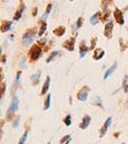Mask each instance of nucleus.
Listing matches in <instances>:
<instances>
[{
	"label": "nucleus",
	"instance_id": "33",
	"mask_svg": "<svg viewBox=\"0 0 128 144\" xmlns=\"http://www.w3.org/2000/svg\"><path fill=\"white\" fill-rule=\"evenodd\" d=\"M19 121H20V117L18 116V117L14 120V122L13 123V128H16V127H17V125L19 124Z\"/></svg>",
	"mask_w": 128,
	"mask_h": 144
},
{
	"label": "nucleus",
	"instance_id": "27",
	"mask_svg": "<svg viewBox=\"0 0 128 144\" xmlns=\"http://www.w3.org/2000/svg\"><path fill=\"white\" fill-rule=\"evenodd\" d=\"M71 138V135H69V134H67V135H65V136H63L61 139H60V141H59V143L60 144H64V143H66L69 139Z\"/></svg>",
	"mask_w": 128,
	"mask_h": 144
},
{
	"label": "nucleus",
	"instance_id": "38",
	"mask_svg": "<svg viewBox=\"0 0 128 144\" xmlns=\"http://www.w3.org/2000/svg\"><path fill=\"white\" fill-rule=\"evenodd\" d=\"M24 61H25V57H23L22 60L20 61V67H24Z\"/></svg>",
	"mask_w": 128,
	"mask_h": 144
},
{
	"label": "nucleus",
	"instance_id": "42",
	"mask_svg": "<svg viewBox=\"0 0 128 144\" xmlns=\"http://www.w3.org/2000/svg\"><path fill=\"white\" fill-rule=\"evenodd\" d=\"M70 142H71V138H70V139H69V140H68V141H67V142H66V143H65V144H69V143H70Z\"/></svg>",
	"mask_w": 128,
	"mask_h": 144
},
{
	"label": "nucleus",
	"instance_id": "29",
	"mask_svg": "<svg viewBox=\"0 0 128 144\" xmlns=\"http://www.w3.org/2000/svg\"><path fill=\"white\" fill-rule=\"evenodd\" d=\"M46 41H47V39H46L45 38H42L41 39H39V40L37 41V44H38L40 47H42V46H44V45L46 44Z\"/></svg>",
	"mask_w": 128,
	"mask_h": 144
},
{
	"label": "nucleus",
	"instance_id": "11",
	"mask_svg": "<svg viewBox=\"0 0 128 144\" xmlns=\"http://www.w3.org/2000/svg\"><path fill=\"white\" fill-rule=\"evenodd\" d=\"M111 123H112V117H108L107 119H106V121L104 122V125L102 126V128H101V130H100V136L102 137L105 134H106V132H107V130H108V128H109V126L111 125Z\"/></svg>",
	"mask_w": 128,
	"mask_h": 144
},
{
	"label": "nucleus",
	"instance_id": "32",
	"mask_svg": "<svg viewBox=\"0 0 128 144\" xmlns=\"http://www.w3.org/2000/svg\"><path fill=\"white\" fill-rule=\"evenodd\" d=\"M21 73H22L21 71H18V72H17V74H16V78H15V80H14V84H17V83L19 82V80H20V76H21Z\"/></svg>",
	"mask_w": 128,
	"mask_h": 144
},
{
	"label": "nucleus",
	"instance_id": "28",
	"mask_svg": "<svg viewBox=\"0 0 128 144\" xmlns=\"http://www.w3.org/2000/svg\"><path fill=\"white\" fill-rule=\"evenodd\" d=\"M110 14H111V12L110 11H107V12H105V14L103 15V17L101 18V20L102 21H106V20H108V18H109V16H110Z\"/></svg>",
	"mask_w": 128,
	"mask_h": 144
},
{
	"label": "nucleus",
	"instance_id": "21",
	"mask_svg": "<svg viewBox=\"0 0 128 144\" xmlns=\"http://www.w3.org/2000/svg\"><path fill=\"white\" fill-rule=\"evenodd\" d=\"M39 78H40V73H36L31 76V81L33 82L34 85H37L39 82Z\"/></svg>",
	"mask_w": 128,
	"mask_h": 144
},
{
	"label": "nucleus",
	"instance_id": "22",
	"mask_svg": "<svg viewBox=\"0 0 128 144\" xmlns=\"http://www.w3.org/2000/svg\"><path fill=\"white\" fill-rule=\"evenodd\" d=\"M92 104L95 105V106H98V107H100V108H103V106H102V101H101V99H100L99 96H96Z\"/></svg>",
	"mask_w": 128,
	"mask_h": 144
},
{
	"label": "nucleus",
	"instance_id": "45",
	"mask_svg": "<svg viewBox=\"0 0 128 144\" xmlns=\"http://www.w3.org/2000/svg\"><path fill=\"white\" fill-rule=\"evenodd\" d=\"M47 144H51V142H48V143H47Z\"/></svg>",
	"mask_w": 128,
	"mask_h": 144
},
{
	"label": "nucleus",
	"instance_id": "7",
	"mask_svg": "<svg viewBox=\"0 0 128 144\" xmlns=\"http://www.w3.org/2000/svg\"><path fill=\"white\" fill-rule=\"evenodd\" d=\"M114 17H115L116 21H117L119 24H120V25H122V24L124 23L122 12H121L119 8H116V9H115V11H114Z\"/></svg>",
	"mask_w": 128,
	"mask_h": 144
},
{
	"label": "nucleus",
	"instance_id": "30",
	"mask_svg": "<svg viewBox=\"0 0 128 144\" xmlns=\"http://www.w3.org/2000/svg\"><path fill=\"white\" fill-rule=\"evenodd\" d=\"M82 22H83V18L82 17H79V19H78V21H76V28H80L81 27V25H82Z\"/></svg>",
	"mask_w": 128,
	"mask_h": 144
},
{
	"label": "nucleus",
	"instance_id": "41",
	"mask_svg": "<svg viewBox=\"0 0 128 144\" xmlns=\"http://www.w3.org/2000/svg\"><path fill=\"white\" fill-rule=\"evenodd\" d=\"M1 53H2V48L0 47V57H1Z\"/></svg>",
	"mask_w": 128,
	"mask_h": 144
},
{
	"label": "nucleus",
	"instance_id": "44",
	"mask_svg": "<svg viewBox=\"0 0 128 144\" xmlns=\"http://www.w3.org/2000/svg\"><path fill=\"white\" fill-rule=\"evenodd\" d=\"M126 10H128V7H125V8H124V11H126Z\"/></svg>",
	"mask_w": 128,
	"mask_h": 144
},
{
	"label": "nucleus",
	"instance_id": "6",
	"mask_svg": "<svg viewBox=\"0 0 128 144\" xmlns=\"http://www.w3.org/2000/svg\"><path fill=\"white\" fill-rule=\"evenodd\" d=\"M113 27H114L113 21H109L108 23H106V25H105V27H104V36H105L107 38H112Z\"/></svg>",
	"mask_w": 128,
	"mask_h": 144
},
{
	"label": "nucleus",
	"instance_id": "13",
	"mask_svg": "<svg viewBox=\"0 0 128 144\" xmlns=\"http://www.w3.org/2000/svg\"><path fill=\"white\" fill-rule=\"evenodd\" d=\"M50 85H51V77L50 76H47L46 77V80H45V83L42 86V89H41V95H45L47 93V91L49 90V87H50Z\"/></svg>",
	"mask_w": 128,
	"mask_h": 144
},
{
	"label": "nucleus",
	"instance_id": "18",
	"mask_svg": "<svg viewBox=\"0 0 128 144\" xmlns=\"http://www.w3.org/2000/svg\"><path fill=\"white\" fill-rule=\"evenodd\" d=\"M46 29H47V23H46V21L41 20V25H40V28H39L38 36H39V37H41V36H42V35L45 33Z\"/></svg>",
	"mask_w": 128,
	"mask_h": 144
},
{
	"label": "nucleus",
	"instance_id": "3",
	"mask_svg": "<svg viewBox=\"0 0 128 144\" xmlns=\"http://www.w3.org/2000/svg\"><path fill=\"white\" fill-rule=\"evenodd\" d=\"M18 106H19V100H18L17 97L14 96V97L13 98V100H12V103H11L9 109L7 110V112H6V116H7L8 120H10V118H12L13 112L18 109Z\"/></svg>",
	"mask_w": 128,
	"mask_h": 144
},
{
	"label": "nucleus",
	"instance_id": "9",
	"mask_svg": "<svg viewBox=\"0 0 128 144\" xmlns=\"http://www.w3.org/2000/svg\"><path fill=\"white\" fill-rule=\"evenodd\" d=\"M12 25H13V22L12 21H9V20H3L1 25H0V31L2 33H6L8 32L11 28H12Z\"/></svg>",
	"mask_w": 128,
	"mask_h": 144
},
{
	"label": "nucleus",
	"instance_id": "17",
	"mask_svg": "<svg viewBox=\"0 0 128 144\" xmlns=\"http://www.w3.org/2000/svg\"><path fill=\"white\" fill-rule=\"evenodd\" d=\"M52 8H53V5L51 4V3H49L48 5H47V7H46V10H45V13H44V14H43V16H42V20H46V18L48 17V15L50 14V13H51V11H52Z\"/></svg>",
	"mask_w": 128,
	"mask_h": 144
},
{
	"label": "nucleus",
	"instance_id": "20",
	"mask_svg": "<svg viewBox=\"0 0 128 144\" xmlns=\"http://www.w3.org/2000/svg\"><path fill=\"white\" fill-rule=\"evenodd\" d=\"M59 54V52L58 51H54V52H52V53H51L50 55H49V57L46 59V62L47 63H49V62H52L55 58H57V56Z\"/></svg>",
	"mask_w": 128,
	"mask_h": 144
},
{
	"label": "nucleus",
	"instance_id": "8",
	"mask_svg": "<svg viewBox=\"0 0 128 144\" xmlns=\"http://www.w3.org/2000/svg\"><path fill=\"white\" fill-rule=\"evenodd\" d=\"M90 123H91V116H90L89 114H85V115L83 116V118H82V122L79 124V127L81 130H85V129H87V128L89 127Z\"/></svg>",
	"mask_w": 128,
	"mask_h": 144
},
{
	"label": "nucleus",
	"instance_id": "19",
	"mask_svg": "<svg viewBox=\"0 0 128 144\" xmlns=\"http://www.w3.org/2000/svg\"><path fill=\"white\" fill-rule=\"evenodd\" d=\"M50 107H51V94L49 93V94L47 95L45 101H44V108H43V110H49Z\"/></svg>",
	"mask_w": 128,
	"mask_h": 144
},
{
	"label": "nucleus",
	"instance_id": "31",
	"mask_svg": "<svg viewBox=\"0 0 128 144\" xmlns=\"http://www.w3.org/2000/svg\"><path fill=\"white\" fill-rule=\"evenodd\" d=\"M96 41H97V38H93L92 40H91V47L89 48V50H92V49H94V48H95Z\"/></svg>",
	"mask_w": 128,
	"mask_h": 144
},
{
	"label": "nucleus",
	"instance_id": "15",
	"mask_svg": "<svg viewBox=\"0 0 128 144\" xmlns=\"http://www.w3.org/2000/svg\"><path fill=\"white\" fill-rule=\"evenodd\" d=\"M89 51V48L85 45L84 41H82L79 45V54H80V58H83L85 56V54Z\"/></svg>",
	"mask_w": 128,
	"mask_h": 144
},
{
	"label": "nucleus",
	"instance_id": "4",
	"mask_svg": "<svg viewBox=\"0 0 128 144\" xmlns=\"http://www.w3.org/2000/svg\"><path fill=\"white\" fill-rule=\"evenodd\" d=\"M90 91V87L87 86H84L79 92L78 94H76V97H78V99L81 102H85L88 98V93Z\"/></svg>",
	"mask_w": 128,
	"mask_h": 144
},
{
	"label": "nucleus",
	"instance_id": "46",
	"mask_svg": "<svg viewBox=\"0 0 128 144\" xmlns=\"http://www.w3.org/2000/svg\"><path fill=\"white\" fill-rule=\"evenodd\" d=\"M123 144H125V143H123Z\"/></svg>",
	"mask_w": 128,
	"mask_h": 144
},
{
	"label": "nucleus",
	"instance_id": "37",
	"mask_svg": "<svg viewBox=\"0 0 128 144\" xmlns=\"http://www.w3.org/2000/svg\"><path fill=\"white\" fill-rule=\"evenodd\" d=\"M4 124H5V120L1 119V120H0V129H2V127L4 126Z\"/></svg>",
	"mask_w": 128,
	"mask_h": 144
},
{
	"label": "nucleus",
	"instance_id": "39",
	"mask_svg": "<svg viewBox=\"0 0 128 144\" xmlns=\"http://www.w3.org/2000/svg\"><path fill=\"white\" fill-rule=\"evenodd\" d=\"M2 136H3V131H2V129H0V140H1Z\"/></svg>",
	"mask_w": 128,
	"mask_h": 144
},
{
	"label": "nucleus",
	"instance_id": "36",
	"mask_svg": "<svg viewBox=\"0 0 128 144\" xmlns=\"http://www.w3.org/2000/svg\"><path fill=\"white\" fill-rule=\"evenodd\" d=\"M32 14H33L34 16H35V15L37 14V7H35V8H34V10H33V13H32Z\"/></svg>",
	"mask_w": 128,
	"mask_h": 144
},
{
	"label": "nucleus",
	"instance_id": "26",
	"mask_svg": "<svg viewBox=\"0 0 128 144\" xmlns=\"http://www.w3.org/2000/svg\"><path fill=\"white\" fill-rule=\"evenodd\" d=\"M5 90H6V84L5 83H1V84H0V99L2 98L3 94L5 93Z\"/></svg>",
	"mask_w": 128,
	"mask_h": 144
},
{
	"label": "nucleus",
	"instance_id": "23",
	"mask_svg": "<svg viewBox=\"0 0 128 144\" xmlns=\"http://www.w3.org/2000/svg\"><path fill=\"white\" fill-rule=\"evenodd\" d=\"M27 137H28V130L25 131V133L23 134V135L19 139L18 144H25V142H26V140H27Z\"/></svg>",
	"mask_w": 128,
	"mask_h": 144
},
{
	"label": "nucleus",
	"instance_id": "12",
	"mask_svg": "<svg viewBox=\"0 0 128 144\" xmlns=\"http://www.w3.org/2000/svg\"><path fill=\"white\" fill-rule=\"evenodd\" d=\"M117 67H118V62H115L113 63V65H112L109 69H107V70L105 71L104 76H103V79H104V80H106L110 75H112V73H114L115 70L117 69Z\"/></svg>",
	"mask_w": 128,
	"mask_h": 144
},
{
	"label": "nucleus",
	"instance_id": "35",
	"mask_svg": "<svg viewBox=\"0 0 128 144\" xmlns=\"http://www.w3.org/2000/svg\"><path fill=\"white\" fill-rule=\"evenodd\" d=\"M4 78V74H3V68L2 67H0V84H1L2 80Z\"/></svg>",
	"mask_w": 128,
	"mask_h": 144
},
{
	"label": "nucleus",
	"instance_id": "43",
	"mask_svg": "<svg viewBox=\"0 0 128 144\" xmlns=\"http://www.w3.org/2000/svg\"><path fill=\"white\" fill-rule=\"evenodd\" d=\"M70 104L72 105V97H70Z\"/></svg>",
	"mask_w": 128,
	"mask_h": 144
},
{
	"label": "nucleus",
	"instance_id": "34",
	"mask_svg": "<svg viewBox=\"0 0 128 144\" xmlns=\"http://www.w3.org/2000/svg\"><path fill=\"white\" fill-rule=\"evenodd\" d=\"M6 61H7V59H6V54L1 55V57H0V62H3V63H5V62H6Z\"/></svg>",
	"mask_w": 128,
	"mask_h": 144
},
{
	"label": "nucleus",
	"instance_id": "14",
	"mask_svg": "<svg viewBox=\"0 0 128 144\" xmlns=\"http://www.w3.org/2000/svg\"><path fill=\"white\" fill-rule=\"evenodd\" d=\"M65 32H66V28H65L64 26H59V27H57V28H56V29L53 30L54 35L57 36V37H61V36H63V35L65 34Z\"/></svg>",
	"mask_w": 128,
	"mask_h": 144
},
{
	"label": "nucleus",
	"instance_id": "1",
	"mask_svg": "<svg viewBox=\"0 0 128 144\" xmlns=\"http://www.w3.org/2000/svg\"><path fill=\"white\" fill-rule=\"evenodd\" d=\"M36 35V29L35 28H32V29H28L26 32L24 33L23 37H22V41L24 45H29L30 43L33 42V40L35 39Z\"/></svg>",
	"mask_w": 128,
	"mask_h": 144
},
{
	"label": "nucleus",
	"instance_id": "40",
	"mask_svg": "<svg viewBox=\"0 0 128 144\" xmlns=\"http://www.w3.org/2000/svg\"><path fill=\"white\" fill-rule=\"evenodd\" d=\"M124 87H125V88H124V91H125V92H128V85H125Z\"/></svg>",
	"mask_w": 128,
	"mask_h": 144
},
{
	"label": "nucleus",
	"instance_id": "16",
	"mask_svg": "<svg viewBox=\"0 0 128 144\" xmlns=\"http://www.w3.org/2000/svg\"><path fill=\"white\" fill-rule=\"evenodd\" d=\"M99 17H100V12H97L95 14H93L90 18V23L92 24V25H96V24L98 22L99 20Z\"/></svg>",
	"mask_w": 128,
	"mask_h": 144
},
{
	"label": "nucleus",
	"instance_id": "2",
	"mask_svg": "<svg viewBox=\"0 0 128 144\" xmlns=\"http://www.w3.org/2000/svg\"><path fill=\"white\" fill-rule=\"evenodd\" d=\"M41 53H42V47H40L37 43L34 44L32 46V48H31V50H30V53H29V55H30V62H33L37 61L39 59Z\"/></svg>",
	"mask_w": 128,
	"mask_h": 144
},
{
	"label": "nucleus",
	"instance_id": "25",
	"mask_svg": "<svg viewBox=\"0 0 128 144\" xmlns=\"http://www.w3.org/2000/svg\"><path fill=\"white\" fill-rule=\"evenodd\" d=\"M63 122H64V124L66 126H70L72 124V119H71V115L70 114H68V115L65 116V118L63 119Z\"/></svg>",
	"mask_w": 128,
	"mask_h": 144
},
{
	"label": "nucleus",
	"instance_id": "10",
	"mask_svg": "<svg viewBox=\"0 0 128 144\" xmlns=\"http://www.w3.org/2000/svg\"><path fill=\"white\" fill-rule=\"evenodd\" d=\"M24 10H25V5H24V3L21 1L19 8L16 10V12H15V14H14V15H13V20H19V19L21 18L22 14H23Z\"/></svg>",
	"mask_w": 128,
	"mask_h": 144
},
{
	"label": "nucleus",
	"instance_id": "5",
	"mask_svg": "<svg viewBox=\"0 0 128 144\" xmlns=\"http://www.w3.org/2000/svg\"><path fill=\"white\" fill-rule=\"evenodd\" d=\"M75 38H70L69 39L65 40L62 43V47L67 49L68 51H74V48H75Z\"/></svg>",
	"mask_w": 128,
	"mask_h": 144
},
{
	"label": "nucleus",
	"instance_id": "24",
	"mask_svg": "<svg viewBox=\"0 0 128 144\" xmlns=\"http://www.w3.org/2000/svg\"><path fill=\"white\" fill-rule=\"evenodd\" d=\"M97 52H98V49H97V50L95 51V54H94V59H95V60H100L102 57L104 56V54H105L104 51H101L99 54H98Z\"/></svg>",
	"mask_w": 128,
	"mask_h": 144
}]
</instances>
